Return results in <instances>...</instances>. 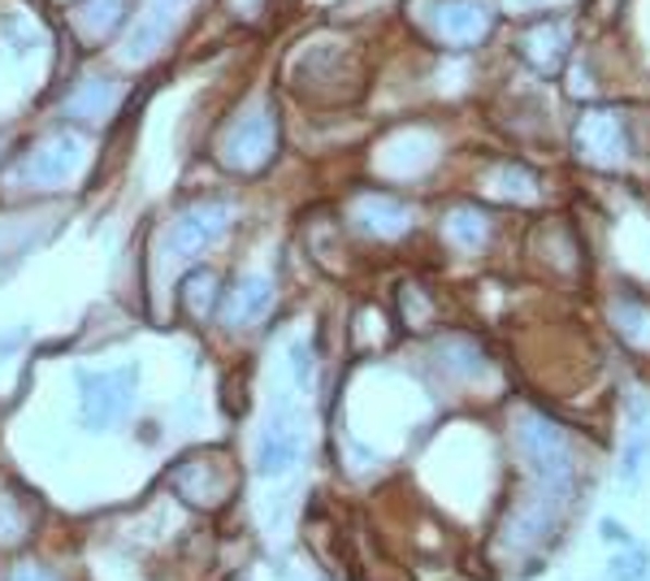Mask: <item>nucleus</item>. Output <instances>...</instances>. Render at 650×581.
Masks as SVG:
<instances>
[{
	"instance_id": "nucleus-1",
	"label": "nucleus",
	"mask_w": 650,
	"mask_h": 581,
	"mask_svg": "<svg viewBox=\"0 0 650 581\" xmlns=\"http://www.w3.org/2000/svg\"><path fill=\"white\" fill-rule=\"evenodd\" d=\"M507 438H511V447H516V460H520V469H525V482L577 499L581 464H577L573 434H568L559 421H551L546 412L520 408V412L511 416Z\"/></svg>"
},
{
	"instance_id": "nucleus-2",
	"label": "nucleus",
	"mask_w": 650,
	"mask_h": 581,
	"mask_svg": "<svg viewBox=\"0 0 650 581\" xmlns=\"http://www.w3.org/2000/svg\"><path fill=\"white\" fill-rule=\"evenodd\" d=\"M573 504H577V499L525 482L520 499H507V504H503V517H498V525H494V547L520 556V560H525V556H542V552L559 538V530H564Z\"/></svg>"
},
{
	"instance_id": "nucleus-3",
	"label": "nucleus",
	"mask_w": 650,
	"mask_h": 581,
	"mask_svg": "<svg viewBox=\"0 0 650 581\" xmlns=\"http://www.w3.org/2000/svg\"><path fill=\"white\" fill-rule=\"evenodd\" d=\"M274 153H278V118L269 105L243 109L221 135V161L230 170H243V174L265 170L274 161Z\"/></svg>"
},
{
	"instance_id": "nucleus-4",
	"label": "nucleus",
	"mask_w": 650,
	"mask_h": 581,
	"mask_svg": "<svg viewBox=\"0 0 650 581\" xmlns=\"http://www.w3.org/2000/svg\"><path fill=\"white\" fill-rule=\"evenodd\" d=\"M525 252L533 256V265H542L555 282H581L586 278V243L577 234V226L568 217H542L529 234H525Z\"/></svg>"
},
{
	"instance_id": "nucleus-5",
	"label": "nucleus",
	"mask_w": 650,
	"mask_h": 581,
	"mask_svg": "<svg viewBox=\"0 0 650 581\" xmlns=\"http://www.w3.org/2000/svg\"><path fill=\"white\" fill-rule=\"evenodd\" d=\"M573 148L586 166L594 170H621L634 153V140H629V118L616 113V109H586L573 126Z\"/></svg>"
},
{
	"instance_id": "nucleus-6",
	"label": "nucleus",
	"mask_w": 650,
	"mask_h": 581,
	"mask_svg": "<svg viewBox=\"0 0 650 581\" xmlns=\"http://www.w3.org/2000/svg\"><path fill=\"white\" fill-rule=\"evenodd\" d=\"M421 22L443 48H478L494 31V4L490 0H425Z\"/></svg>"
},
{
	"instance_id": "nucleus-7",
	"label": "nucleus",
	"mask_w": 650,
	"mask_h": 581,
	"mask_svg": "<svg viewBox=\"0 0 650 581\" xmlns=\"http://www.w3.org/2000/svg\"><path fill=\"white\" fill-rule=\"evenodd\" d=\"M135 387H140V365H122V370H105V374H79L83 425L105 429V425L122 421L135 403Z\"/></svg>"
},
{
	"instance_id": "nucleus-8",
	"label": "nucleus",
	"mask_w": 650,
	"mask_h": 581,
	"mask_svg": "<svg viewBox=\"0 0 650 581\" xmlns=\"http://www.w3.org/2000/svg\"><path fill=\"white\" fill-rule=\"evenodd\" d=\"M568 48H573V35H568V22L564 17H533L516 35V57L533 74H542V78H555L564 70Z\"/></svg>"
},
{
	"instance_id": "nucleus-9",
	"label": "nucleus",
	"mask_w": 650,
	"mask_h": 581,
	"mask_svg": "<svg viewBox=\"0 0 650 581\" xmlns=\"http://www.w3.org/2000/svg\"><path fill=\"white\" fill-rule=\"evenodd\" d=\"M226 226H230V208H226L221 199H204V204L186 208V213L173 221V230H169V252H173L178 261H191V256H200L208 243H217V239L226 234Z\"/></svg>"
},
{
	"instance_id": "nucleus-10",
	"label": "nucleus",
	"mask_w": 650,
	"mask_h": 581,
	"mask_svg": "<svg viewBox=\"0 0 650 581\" xmlns=\"http://www.w3.org/2000/svg\"><path fill=\"white\" fill-rule=\"evenodd\" d=\"M169 486L178 499L195 504V508H217L226 504V495L234 491V477L217 464V460H182L173 473H169Z\"/></svg>"
},
{
	"instance_id": "nucleus-11",
	"label": "nucleus",
	"mask_w": 650,
	"mask_h": 581,
	"mask_svg": "<svg viewBox=\"0 0 650 581\" xmlns=\"http://www.w3.org/2000/svg\"><path fill=\"white\" fill-rule=\"evenodd\" d=\"M300 451H304V429L291 412H278L269 421V429L261 434V447H256V473L261 477H287L296 464H300Z\"/></svg>"
},
{
	"instance_id": "nucleus-12",
	"label": "nucleus",
	"mask_w": 650,
	"mask_h": 581,
	"mask_svg": "<svg viewBox=\"0 0 650 581\" xmlns=\"http://www.w3.org/2000/svg\"><path fill=\"white\" fill-rule=\"evenodd\" d=\"M607 326L625 343V352L647 356L650 352V300L642 291H612L607 295Z\"/></svg>"
},
{
	"instance_id": "nucleus-13",
	"label": "nucleus",
	"mask_w": 650,
	"mask_h": 581,
	"mask_svg": "<svg viewBox=\"0 0 650 581\" xmlns=\"http://www.w3.org/2000/svg\"><path fill=\"white\" fill-rule=\"evenodd\" d=\"M79 161H83L79 140H74V135H52V140H44V144L22 161V174H26L35 187H57V183H65V179L79 170Z\"/></svg>"
},
{
	"instance_id": "nucleus-14",
	"label": "nucleus",
	"mask_w": 650,
	"mask_h": 581,
	"mask_svg": "<svg viewBox=\"0 0 650 581\" xmlns=\"http://www.w3.org/2000/svg\"><path fill=\"white\" fill-rule=\"evenodd\" d=\"M351 217H356V226L364 234H377V239H399L412 226V208L399 195L386 192H364L351 204Z\"/></svg>"
},
{
	"instance_id": "nucleus-15",
	"label": "nucleus",
	"mask_w": 650,
	"mask_h": 581,
	"mask_svg": "<svg viewBox=\"0 0 650 581\" xmlns=\"http://www.w3.org/2000/svg\"><path fill=\"white\" fill-rule=\"evenodd\" d=\"M443 230H447V243H452L456 252L478 256V252H486V243L494 239V217H490V208H482V204L460 199V204L447 208Z\"/></svg>"
},
{
	"instance_id": "nucleus-16",
	"label": "nucleus",
	"mask_w": 650,
	"mask_h": 581,
	"mask_svg": "<svg viewBox=\"0 0 650 581\" xmlns=\"http://www.w3.org/2000/svg\"><path fill=\"white\" fill-rule=\"evenodd\" d=\"M269 304H274V278H265V274L243 278L239 291H234L230 304H226V322H230V326H252L256 317L269 313Z\"/></svg>"
},
{
	"instance_id": "nucleus-17",
	"label": "nucleus",
	"mask_w": 650,
	"mask_h": 581,
	"mask_svg": "<svg viewBox=\"0 0 650 581\" xmlns=\"http://www.w3.org/2000/svg\"><path fill=\"white\" fill-rule=\"evenodd\" d=\"M118 105V83L113 78H87L70 100H65V113L79 118V122H100L109 118Z\"/></svg>"
},
{
	"instance_id": "nucleus-18",
	"label": "nucleus",
	"mask_w": 650,
	"mask_h": 581,
	"mask_svg": "<svg viewBox=\"0 0 650 581\" xmlns=\"http://www.w3.org/2000/svg\"><path fill=\"white\" fill-rule=\"evenodd\" d=\"M490 187H494L498 199L520 204V199L538 195V174L525 161H498V166H490Z\"/></svg>"
},
{
	"instance_id": "nucleus-19",
	"label": "nucleus",
	"mask_w": 650,
	"mask_h": 581,
	"mask_svg": "<svg viewBox=\"0 0 650 581\" xmlns=\"http://www.w3.org/2000/svg\"><path fill=\"white\" fill-rule=\"evenodd\" d=\"M443 365H447V374H456V378H482L490 370L486 352L473 343V339H465V335H456V339H447L443 343Z\"/></svg>"
},
{
	"instance_id": "nucleus-20",
	"label": "nucleus",
	"mask_w": 650,
	"mask_h": 581,
	"mask_svg": "<svg viewBox=\"0 0 650 581\" xmlns=\"http://www.w3.org/2000/svg\"><path fill=\"white\" fill-rule=\"evenodd\" d=\"M122 13H127V0H87V4L79 9V26H83V35L105 39V35L122 22Z\"/></svg>"
},
{
	"instance_id": "nucleus-21",
	"label": "nucleus",
	"mask_w": 650,
	"mask_h": 581,
	"mask_svg": "<svg viewBox=\"0 0 650 581\" xmlns=\"http://www.w3.org/2000/svg\"><path fill=\"white\" fill-rule=\"evenodd\" d=\"M650 578V556L634 543L625 552H616L607 560V581H647Z\"/></svg>"
},
{
	"instance_id": "nucleus-22",
	"label": "nucleus",
	"mask_w": 650,
	"mask_h": 581,
	"mask_svg": "<svg viewBox=\"0 0 650 581\" xmlns=\"http://www.w3.org/2000/svg\"><path fill=\"white\" fill-rule=\"evenodd\" d=\"M399 304H404V322H408L412 330H425V326L438 317V304L425 295V287H412V282H408V287L399 291Z\"/></svg>"
},
{
	"instance_id": "nucleus-23",
	"label": "nucleus",
	"mask_w": 650,
	"mask_h": 581,
	"mask_svg": "<svg viewBox=\"0 0 650 581\" xmlns=\"http://www.w3.org/2000/svg\"><path fill=\"white\" fill-rule=\"evenodd\" d=\"M213 291H217V278H213V274H191V278L182 282V304L191 308V317H208Z\"/></svg>"
},
{
	"instance_id": "nucleus-24",
	"label": "nucleus",
	"mask_w": 650,
	"mask_h": 581,
	"mask_svg": "<svg viewBox=\"0 0 650 581\" xmlns=\"http://www.w3.org/2000/svg\"><path fill=\"white\" fill-rule=\"evenodd\" d=\"M191 0H148V13L140 17V22H148L153 31H161L165 39H169V31H173V22H178V13L186 9Z\"/></svg>"
},
{
	"instance_id": "nucleus-25",
	"label": "nucleus",
	"mask_w": 650,
	"mask_h": 581,
	"mask_svg": "<svg viewBox=\"0 0 650 581\" xmlns=\"http://www.w3.org/2000/svg\"><path fill=\"white\" fill-rule=\"evenodd\" d=\"M599 530H603V538H607L612 547H634V534H629V530H625L621 521H612V517H607V521H603Z\"/></svg>"
},
{
	"instance_id": "nucleus-26",
	"label": "nucleus",
	"mask_w": 650,
	"mask_h": 581,
	"mask_svg": "<svg viewBox=\"0 0 650 581\" xmlns=\"http://www.w3.org/2000/svg\"><path fill=\"white\" fill-rule=\"evenodd\" d=\"M9 581H57V578L44 573V569H35V565H22V569H13V578Z\"/></svg>"
},
{
	"instance_id": "nucleus-27",
	"label": "nucleus",
	"mask_w": 650,
	"mask_h": 581,
	"mask_svg": "<svg viewBox=\"0 0 650 581\" xmlns=\"http://www.w3.org/2000/svg\"><path fill=\"white\" fill-rule=\"evenodd\" d=\"M296 378L309 387V348H304V343L296 348Z\"/></svg>"
},
{
	"instance_id": "nucleus-28",
	"label": "nucleus",
	"mask_w": 650,
	"mask_h": 581,
	"mask_svg": "<svg viewBox=\"0 0 650 581\" xmlns=\"http://www.w3.org/2000/svg\"><path fill=\"white\" fill-rule=\"evenodd\" d=\"M520 4H533V0H520Z\"/></svg>"
}]
</instances>
